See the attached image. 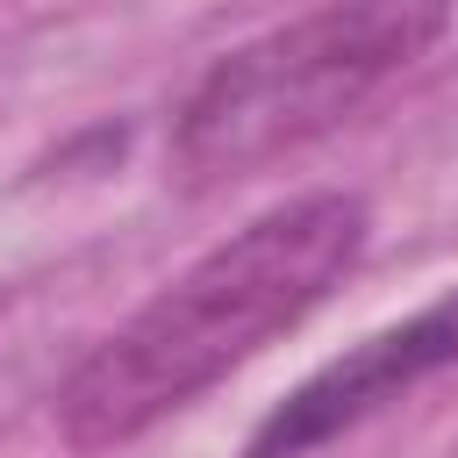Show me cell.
Returning <instances> with one entry per match:
<instances>
[{
    "mask_svg": "<svg viewBox=\"0 0 458 458\" xmlns=\"http://www.w3.org/2000/svg\"><path fill=\"white\" fill-rule=\"evenodd\" d=\"M451 458H458V451H451Z\"/></svg>",
    "mask_w": 458,
    "mask_h": 458,
    "instance_id": "4",
    "label": "cell"
},
{
    "mask_svg": "<svg viewBox=\"0 0 458 458\" xmlns=\"http://www.w3.org/2000/svg\"><path fill=\"white\" fill-rule=\"evenodd\" d=\"M444 29L451 0H329L208 64L172 114L165 150L193 186L258 172L358 114L386 79L422 64Z\"/></svg>",
    "mask_w": 458,
    "mask_h": 458,
    "instance_id": "2",
    "label": "cell"
},
{
    "mask_svg": "<svg viewBox=\"0 0 458 458\" xmlns=\"http://www.w3.org/2000/svg\"><path fill=\"white\" fill-rule=\"evenodd\" d=\"M365 236L372 215L358 193H301L215 243L114 336H100L93 358L57 386L64 444L107 451L143 437L157 415L186 408L200 386H215L279 329H293L365 258Z\"/></svg>",
    "mask_w": 458,
    "mask_h": 458,
    "instance_id": "1",
    "label": "cell"
},
{
    "mask_svg": "<svg viewBox=\"0 0 458 458\" xmlns=\"http://www.w3.org/2000/svg\"><path fill=\"white\" fill-rule=\"evenodd\" d=\"M458 372V293L451 301H429L422 315L365 336L351 358L322 365L308 386H293L250 437L243 458H308L322 444H336L344 429L386 415L394 401H408L415 386L429 379H451Z\"/></svg>",
    "mask_w": 458,
    "mask_h": 458,
    "instance_id": "3",
    "label": "cell"
}]
</instances>
